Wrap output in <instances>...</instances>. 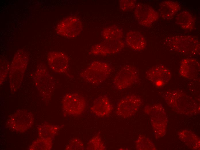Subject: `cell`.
<instances>
[{
  "label": "cell",
  "instance_id": "obj_1",
  "mask_svg": "<svg viewBox=\"0 0 200 150\" xmlns=\"http://www.w3.org/2000/svg\"><path fill=\"white\" fill-rule=\"evenodd\" d=\"M29 59L28 53L23 49L18 50L14 54L8 74L9 87L12 93H15L20 88Z\"/></svg>",
  "mask_w": 200,
  "mask_h": 150
},
{
  "label": "cell",
  "instance_id": "obj_2",
  "mask_svg": "<svg viewBox=\"0 0 200 150\" xmlns=\"http://www.w3.org/2000/svg\"><path fill=\"white\" fill-rule=\"evenodd\" d=\"M165 41L169 47L178 52L191 55L199 54V42L195 36L189 35H176L167 37Z\"/></svg>",
  "mask_w": 200,
  "mask_h": 150
},
{
  "label": "cell",
  "instance_id": "obj_3",
  "mask_svg": "<svg viewBox=\"0 0 200 150\" xmlns=\"http://www.w3.org/2000/svg\"><path fill=\"white\" fill-rule=\"evenodd\" d=\"M112 68L108 63L98 61L92 62L80 73V77L85 81L98 84L105 80L109 76Z\"/></svg>",
  "mask_w": 200,
  "mask_h": 150
},
{
  "label": "cell",
  "instance_id": "obj_4",
  "mask_svg": "<svg viewBox=\"0 0 200 150\" xmlns=\"http://www.w3.org/2000/svg\"><path fill=\"white\" fill-rule=\"evenodd\" d=\"M33 78L41 96L45 100L48 99L53 89L54 80L44 63H40L38 65Z\"/></svg>",
  "mask_w": 200,
  "mask_h": 150
},
{
  "label": "cell",
  "instance_id": "obj_5",
  "mask_svg": "<svg viewBox=\"0 0 200 150\" xmlns=\"http://www.w3.org/2000/svg\"><path fill=\"white\" fill-rule=\"evenodd\" d=\"M61 104L64 114L66 116L79 115L84 111L86 106L84 98L76 93H70L65 95Z\"/></svg>",
  "mask_w": 200,
  "mask_h": 150
},
{
  "label": "cell",
  "instance_id": "obj_6",
  "mask_svg": "<svg viewBox=\"0 0 200 150\" xmlns=\"http://www.w3.org/2000/svg\"><path fill=\"white\" fill-rule=\"evenodd\" d=\"M138 80V74L136 69L129 65L122 66L115 75L113 81L115 89L122 91L130 87Z\"/></svg>",
  "mask_w": 200,
  "mask_h": 150
},
{
  "label": "cell",
  "instance_id": "obj_7",
  "mask_svg": "<svg viewBox=\"0 0 200 150\" xmlns=\"http://www.w3.org/2000/svg\"><path fill=\"white\" fill-rule=\"evenodd\" d=\"M34 118L32 113L25 110H19L10 116L7 121L8 127L13 131L24 132L32 126Z\"/></svg>",
  "mask_w": 200,
  "mask_h": 150
},
{
  "label": "cell",
  "instance_id": "obj_8",
  "mask_svg": "<svg viewBox=\"0 0 200 150\" xmlns=\"http://www.w3.org/2000/svg\"><path fill=\"white\" fill-rule=\"evenodd\" d=\"M82 29V23L78 18L70 16L61 20L57 25L56 31L59 35L68 38L78 36Z\"/></svg>",
  "mask_w": 200,
  "mask_h": 150
},
{
  "label": "cell",
  "instance_id": "obj_9",
  "mask_svg": "<svg viewBox=\"0 0 200 150\" xmlns=\"http://www.w3.org/2000/svg\"><path fill=\"white\" fill-rule=\"evenodd\" d=\"M142 103V100L138 96L134 95H126L117 103L116 113L122 117H129L134 114Z\"/></svg>",
  "mask_w": 200,
  "mask_h": 150
},
{
  "label": "cell",
  "instance_id": "obj_10",
  "mask_svg": "<svg viewBox=\"0 0 200 150\" xmlns=\"http://www.w3.org/2000/svg\"><path fill=\"white\" fill-rule=\"evenodd\" d=\"M135 17L139 24L146 27L150 26L159 17V14L147 4L139 3L136 5Z\"/></svg>",
  "mask_w": 200,
  "mask_h": 150
},
{
  "label": "cell",
  "instance_id": "obj_11",
  "mask_svg": "<svg viewBox=\"0 0 200 150\" xmlns=\"http://www.w3.org/2000/svg\"><path fill=\"white\" fill-rule=\"evenodd\" d=\"M69 61L68 56L62 52L51 51L47 55V62L49 68L57 74H64L67 71Z\"/></svg>",
  "mask_w": 200,
  "mask_h": 150
},
{
  "label": "cell",
  "instance_id": "obj_12",
  "mask_svg": "<svg viewBox=\"0 0 200 150\" xmlns=\"http://www.w3.org/2000/svg\"><path fill=\"white\" fill-rule=\"evenodd\" d=\"M121 40L107 41L97 44L91 48L90 53L95 55L105 56L120 52L125 46Z\"/></svg>",
  "mask_w": 200,
  "mask_h": 150
},
{
  "label": "cell",
  "instance_id": "obj_13",
  "mask_svg": "<svg viewBox=\"0 0 200 150\" xmlns=\"http://www.w3.org/2000/svg\"><path fill=\"white\" fill-rule=\"evenodd\" d=\"M147 78L157 85H162L167 83L170 79L171 74L170 70L162 65L153 66L146 72Z\"/></svg>",
  "mask_w": 200,
  "mask_h": 150
},
{
  "label": "cell",
  "instance_id": "obj_14",
  "mask_svg": "<svg viewBox=\"0 0 200 150\" xmlns=\"http://www.w3.org/2000/svg\"><path fill=\"white\" fill-rule=\"evenodd\" d=\"M179 72L185 78L191 79L196 78L199 75V63L193 58L185 59L180 63Z\"/></svg>",
  "mask_w": 200,
  "mask_h": 150
},
{
  "label": "cell",
  "instance_id": "obj_15",
  "mask_svg": "<svg viewBox=\"0 0 200 150\" xmlns=\"http://www.w3.org/2000/svg\"><path fill=\"white\" fill-rule=\"evenodd\" d=\"M91 110L96 116L103 117L108 116L113 109L112 104L106 96H100L94 101Z\"/></svg>",
  "mask_w": 200,
  "mask_h": 150
},
{
  "label": "cell",
  "instance_id": "obj_16",
  "mask_svg": "<svg viewBox=\"0 0 200 150\" xmlns=\"http://www.w3.org/2000/svg\"><path fill=\"white\" fill-rule=\"evenodd\" d=\"M125 44L135 51H142L145 49L147 46V42L144 36L140 32L135 31H130L127 33Z\"/></svg>",
  "mask_w": 200,
  "mask_h": 150
},
{
  "label": "cell",
  "instance_id": "obj_17",
  "mask_svg": "<svg viewBox=\"0 0 200 150\" xmlns=\"http://www.w3.org/2000/svg\"><path fill=\"white\" fill-rule=\"evenodd\" d=\"M180 6L177 2L171 1H166L159 4V12L160 16L164 19H172L180 10Z\"/></svg>",
  "mask_w": 200,
  "mask_h": 150
},
{
  "label": "cell",
  "instance_id": "obj_18",
  "mask_svg": "<svg viewBox=\"0 0 200 150\" xmlns=\"http://www.w3.org/2000/svg\"><path fill=\"white\" fill-rule=\"evenodd\" d=\"M175 22L182 29L192 30L194 28L195 20L188 11H184L178 14L175 18Z\"/></svg>",
  "mask_w": 200,
  "mask_h": 150
},
{
  "label": "cell",
  "instance_id": "obj_19",
  "mask_svg": "<svg viewBox=\"0 0 200 150\" xmlns=\"http://www.w3.org/2000/svg\"><path fill=\"white\" fill-rule=\"evenodd\" d=\"M103 38L107 41L120 40L122 37V29L116 25H114L104 29L102 31Z\"/></svg>",
  "mask_w": 200,
  "mask_h": 150
},
{
  "label": "cell",
  "instance_id": "obj_20",
  "mask_svg": "<svg viewBox=\"0 0 200 150\" xmlns=\"http://www.w3.org/2000/svg\"><path fill=\"white\" fill-rule=\"evenodd\" d=\"M59 129L57 126L45 124L39 127L38 131L40 137L53 139Z\"/></svg>",
  "mask_w": 200,
  "mask_h": 150
},
{
  "label": "cell",
  "instance_id": "obj_21",
  "mask_svg": "<svg viewBox=\"0 0 200 150\" xmlns=\"http://www.w3.org/2000/svg\"><path fill=\"white\" fill-rule=\"evenodd\" d=\"M53 139L40 137L34 142L30 147V150H48L51 147Z\"/></svg>",
  "mask_w": 200,
  "mask_h": 150
},
{
  "label": "cell",
  "instance_id": "obj_22",
  "mask_svg": "<svg viewBox=\"0 0 200 150\" xmlns=\"http://www.w3.org/2000/svg\"><path fill=\"white\" fill-rule=\"evenodd\" d=\"M10 64L6 59L3 58L0 60V83L1 85L5 81L9 74Z\"/></svg>",
  "mask_w": 200,
  "mask_h": 150
},
{
  "label": "cell",
  "instance_id": "obj_23",
  "mask_svg": "<svg viewBox=\"0 0 200 150\" xmlns=\"http://www.w3.org/2000/svg\"><path fill=\"white\" fill-rule=\"evenodd\" d=\"M88 149L90 150H103L105 147L99 136L93 137L88 144Z\"/></svg>",
  "mask_w": 200,
  "mask_h": 150
},
{
  "label": "cell",
  "instance_id": "obj_24",
  "mask_svg": "<svg viewBox=\"0 0 200 150\" xmlns=\"http://www.w3.org/2000/svg\"><path fill=\"white\" fill-rule=\"evenodd\" d=\"M120 9L124 11L132 10L135 7L136 1L134 0H121L119 1Z\"/></svg>",
  "mask_w": 200,
  "mask_h": 150
},
{
  "label": "cell",
  "instance_id": "obj_25",
  "mask_svg": "<svg viewBox=\"0 0 200 150\" xmlns=\"http://www.w3.org/2000/svg\"><path fill=\"white\" fill-rule=\"evenodd\" d=\"M83 145L82 142L78 139L74 138L67 145L66 149L80 150L83 149Z\"/></svg>",
  "mask_w": 200,
  "mask_h": 150
}]
</instances>
